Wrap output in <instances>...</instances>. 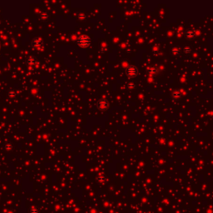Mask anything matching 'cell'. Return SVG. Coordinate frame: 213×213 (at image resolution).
<instances>
[{
	"instance_id": "7a4b0ae2",
	"label": "cell",
	"mask_w": 213,
	"mask_h": 213,
	"mask_svg": "<svg viewBox=\"0 0 213 213\" xmlns=\"http://www.w3.org/2000/svg\"><path fill=\"white\" fill-rule=\"evenodd\" d=\"M98 108L100 109H106L107 108H108V101L107 100H105V99H101V100H99L98 101Z\"/></svg>"
},
{
	"instance_id": "6da1fadb",
	"label": "cell",
	"mask_w": 213,
	"mask_h": 213,
	"mask_svg": "<svg viewBox=\"0 0 213 213\" xmlns=\"http://www.w3.org/2000/svg\"><path fill=\"white\" fill-rule=\"evenodd\" d=\"M90 43V39L88 36H82L78 38V44L81 47H87Z\"/></svg>"
}]
</instances>
